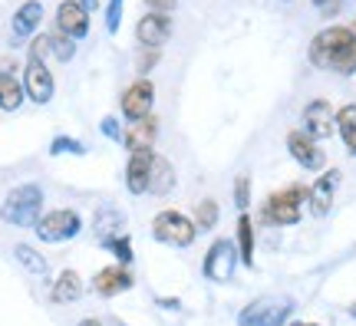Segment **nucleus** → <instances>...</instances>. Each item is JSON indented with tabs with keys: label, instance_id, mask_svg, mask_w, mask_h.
Masks as SVG:
<instances>
[{
	"label": "nucleus",
	"instance_id": "f257e3e1",
	"mask_svg": "<svg viewBox=\"0 0 356 326\" xmlns=\"http://www.w3.org/2000/svg\"><path fill=\"white\" fill-rule=\"evenodd\" d=\"M310 63L317 70L350 76L356 73V33L350 26H327L310 40Z\"/></svg>",
	"mask_w": 356,
	"mask_h": 326
},
{
	"label": "nucleus",
	"instance_id": "f03ea898",
	"mask_svg": "<svg viewBox=\"0 0 356 326\" xmlns=\"http://www.w3.org/2000/svg\"><path fill=\"white\" fill-rule=\"evenodd\" d=\"M43 191L40 185H20V188H13L3 201V208H0V218L13 227H33L43 218Z\"/></svg>",
	"mask_w": 356,
	"mask_h": 326
},
{
	"label": "nucleus",
	"instance_id": "7ed1b4c3",
	"mask_svg": "<svg viewBox=\"0 0 356 326\" xmlns=\"http://www.w3.org/2000/svg\"><path fill=\"white\" fill-rule=\"evenodd\" d=\"M293 313V303L287 297H261L248 303L238 316V326H284Z\"/></svg>",
	"mask_w": 356,
	"mask_h": 326
},
{
	"label": "nucleus",
	"instance_id": "20e7f679",
	"mask_svg": "<svg viewBox=\"0 0 356 326\" xmlns=\"http://www.w3.org/2000/svg\"><path fill=\"white\" fill-rule=\"evenodd\" d=\"M152 234H155V241H162V244L188 247V244H195V238H198V227L181 211H162V214H155Z\"/></svg>",
	"mask_w": 356,
	"mask_h": 326
},
{
	"label": "nucleus",
	"instance_id": "39448f33",
	"mask_svg": "<svg viewBox=\"0 0 356 326\" xmlns=\"http://www.w3.org/2000/svg\"><path fill=\"white\" fill-rule=\"evenodd\" d=\"M40 241H47V244H60V241H70L76 238L79 231H83V221H79L76 211H70V208H60V211H47L40 218L37 225H33Z\"/></svg>",
	"mask_w": 356,
	"mask_h": 326
},
{
	"label": "nucleus",
	"instance_id": "423d86ee",
	"mask_svg": "<svg viewBox=\"0 0 356 326\" xmlns=\"http://www.w3.org/2000/svg\"><path fill=\"white\" fill-rule=\"evenodd\" d=\"M304 201H307L304 185H293V188H284L277 195H270L264 204V221H270V225H297Z\"/></svg>",
	"mask_w": 356,
	"mask_h": 326
},
{
	"label": "nucleus",
	"instance_id": "0eeeda50",
	"mask_svg": "<svg viewBox=\"0 0 356 326\" xmlns=\"http://www.w3.org/2000/svg\"><path fill=\"white\" fill-rule=\"evenodd\" d=\"M238 247L231 244L228 238H221L215 241L211 247H208V254H204V263H202V270L208 280H215V284H228L231 277H234V267H238Z\"/></svg>",
	"mask_w": 356,
	"mask_h": 326
},
{
	"label": "nucleus",
	"instance_id": "6e6552de",
	"mask_svg": "<svg viewBox=\"0 0 356 326\" xmlns=\"http://www.w3.org/2000/svg\"><path fill=\"white\" fill-rule=\"evenodd\" d=\"M24 92L33 102H40V106H47V102L53 99V73L47 70V63H43L40 56H30V60H26Z\"/></svg>",
	"mask_w": 356,
	"mask_h": 326
},
{
	"label": "nucleus",
	"instance_id": "1a4fd4ad",
	"mask_svg": "<svg viewBox=\"0 0 356 326\" xmlns=\"http://www.w3.org/2000/svg\"><path fill=\"white\" fill-rule=\"evenodd\" d=\"M152 102H155V86L149 79H136L122 92V115H126L129 122H139V119H145V115L152 113Z\"/></svg>",
	"mask_w": 356,
	"mask_h": 326
},
{
	"label": "nucleus",
	"instance_id": "9d476101",
	"mask_svg": "<svg viewBox=\"0 0 356 326\" xmlns=\"http://www.w3.org/2000/svg\"><path fill=\"white\" fill-rule=\"evenodd\" d=\"M304 132L310 138H330L337 132V113L327 99L310 102L304 109Z\"/></svg>",
	"mask_w": 356,
	"mask_h": 326
},
{
	"label": "nucleus",
	"instance_id": "9b49d317",
	"mask_svg": "<svg viewBox=\"0 0 356 326\" xmlns=\"http://www.w3.org/2000/svg\"><path fill=\"white\" fill-rule=\"evenodd\" d=\"M56 30L73 40H83L89 33V10L79 0H63L56 7Z\"/></svg>",
	"mask_w": 356,
	"mask_h": 326
},
{
	"label": "nucleus",
	"instance_id": "f8f14e48",
	"mask_svg": "<svg viewBox=\"0 0 356 326\" xmlns=\"http://www.w3.org/2000/svg\"><path fill=\"white\" fill-rule=\"evenodd\" d=\"M337 188H340V172L337 168H330V172H323V175L307 188V201H310V214H317V218H323V214L333 208V198H337Z\"/></svg>",
	"mask_w": 356,
	"mask_h": 326
},
{
	"label": "nucleus",
	"instance_id": "ddd939ff",
	"mask_svg": "<svg viewBox=\"0 0 356 326\" xmlns=\"http://www.w3.org/2000/svg\"><path fill=\"white\" fill-rule=\"evenodd\" d=\"M168 37H172V17L168 13H145L136 24V40L142 47L162 50V43H168Z\"/></svg>",
	"mask_w": 356,
	"mask_h": 326
},
{
	"label": "nucleus",
	"instance_id": "4468645a",
	"mask_svg": "<svg viewBox=\"0 0 356 326\" xmlns=\"http://www.w3.org/2000/svg\"><path fill=\"white\" fill-rule=\"evenodd\" d=\"M287 149H291L293 158L304 165V168H310V172H320L323 162H327L323 149H317V138H310L307 132H291V136H287Z\"/></svg>",
	"mask_w": 356,
	"mask_h": 326
},
{
	"label": "nucleus",
	"instance_id": "2eb2a0df",
	"mask_svg": "<svg viewBox=\"0 0 356 326\" xmlns=\"http://www.w3.org/2000/svg\"><path fill=\"white\" fill-rule=\"evenodd\" d=\"M129 287H132L129 267H102L99 274L92 277V290L99 297H115V293H126Z\"/></svg>",
	"mask_w": 356,
	"mask_h": 326
},
{
	"label": "nucleus",
	"instance_id": "dca6fc26",
	"mask_svg": "<svg viewBox=\"0 0 356 326\" xmlns=\"http://www.w3.org/2000/svg\"><path fill=\"white\" fill-rule=\"evenodd\" d=\"M152 152H132L126 168V188L132 195H145L149 191V172H152Z\"/></svg>",
	"mask_w": 356,
	"mask_h": 326
},
{
	"label": "nucleus",
	"instance_id": "f3484780",
	"mask_svg": "<svg viewBox=\"0 0 356 326\" xmlns=\"http://www.w3.org/2000/svg\"><path fill=\"white\" fill-rule=\"evenodd\" d=\"M155 136H159V126H155L152 115H145V119H139V122H129L122 142H126L129 152H152Z\"/></svg>",
	"mask_w": 356,
	"mask_h": 326
},
{
	"label": "nucleus",
	"instance_id": "a211bd4d",
	"mask_svg": "<svg viewBox=\"0 0 356 326\" xmlns=\"http://www.w3.org/2000/svg\"><path fill=\"white\" fill-rule=\"evenodd\" d=\"M40 20H43V7H40V0H26L20 10L13 13V37H30L33 30L40 26Z\"/></svg>",
	"mask_w": 356,
	"mask_h": 326
},
{
	"label": "nucleus",
	"instance_id": "6ab92c4d",
	"mask_svg": "<svg viewBox=\"0 0 356 326\" xmlns=\"http://www.w3.org/2000/svg\"><path fill=\"white\" fill-rule=\"evenodd\" d=\"M79 297H83V280H79V274L76 270H63L60 280H56L50 290V300L53 303H73V300H79Z\"/></svg>",
	"mask_w": 356,
	"mask_h": 326
},
{
	"label": "nucleus",
	"instance_id": "aec40b11",
	"mask_svg": "<svg viewBox=\"0 0 356 326\" xmlns=\"http://www.w3.org/2000/svg\"><path fill=\"white\" fill-rule=\"evenodd\" d=\"M172 185H175V168H172V162H165V158L155 155L152 172H149V191H152V195H168Z\"/></svg>",
	"mask_w": 356,
	"mask_h": 326
},
{
	"label": "nucleus",
	"instance_id": "412c9836",
	"mask_svg": "<svg viewBox=\"0 0 356 326\" xmlns=\"http://www.w3.org/2000/svg\"><path fill=\"white\" fill-rule=\"evenodd\" d=\"M24 96H26L24 86H20L10 73H0V109H3V113H17Z\"/></svg>",
	"mask_w": 356,
	"mask_h": 326
},
{
	"label": "nucleus",
	"instance_id": "4be33fe9",
	"mask_svg": "<svg viewBox=\"0 0 356 326\" xmlns=\"http://www.w3.org/2000/svg\"><path fill=\"white\" fill-rule=\"evenodd\" d=\"M13 257H17V261H20V267H26L33 277H47V274H50V263H47V257H43V254H37L30 244H17V247H13Z\"/></svg>",
	"mask_w": 356,
	"mask_h": 326
},
{
	"label": "nucleus",
	"instance_id": "5701e85b",
	"mask_svg": "<svg viewBox=\"0 0 356 326\" xmlns=\"http://www.w3.org/2000/svg\"><path fill=\"white\" fill-rule=\"evenodd\" d=\"M238 254L248 267H254V225H251L248 214L238 218Z\"/></svg>",
	"mask_w": 356,
	"mask_h": 326
},
{
	"label": "nucleus",
	"instance_id": "b1692460",
	"mask_svg": "<svg viewBox=\"0 0 356 326\" xmlns=\"http://www.w3.org/2000/svg\"><path fill=\"white\" fill-rule=\"evenodd\" d=\"M337 132L343 138L346 152L356 155V106H343V109L337 113Z\"/></svg>",
	"mask_w": 356,
	"mask_h": 326
},
{
	"label": "nucleus",
	"instance_id": "393cba45",
	"mask_svg": "<svg viewBox=\"0 0 356 326\" xmlns=\"http://www.w3.org/2000/svg\"><path fill=\"white\" fill-rule=\"evenodd\" d=\"M218 225V201L204 198L198 201V208H195V227L198 231H211Z\"/></svg>",
	"mask_w": 356,
	"mask_h": 326
},
{
	"label": "nucleus",
	"instance_id": "a878e982",
	"mask_svg": "<svg viewBox=\"0 0 356 326\" xmlns=\"http://www.w3.org/2000/svg\"><path fill=\"white\" fill-rule=\"evenodd\" d=\"M115 227H122V214L119 211H102L96 214V238H115Z\"/></svg>",
	"mask_w": 356,
	"mask_h": 326
},
{
	"label": "nucleus",
	"instance_id": "bb28decb",
	"mask_svg": "<svg viewBox=\"0 0 356 326\" xmlns=\"http://www.w3.org/2000/svg\"><path fill=\"white\" fill-rule=\"evenodd\" d=\"M50 53L56 56V60H73V53H76V43H73V37H66V33H50Z\"/></svg>",
	"mask_w": 356,
	"mask_h": 326
},
{
	"label": "nucleus",
	"instance_id": "cd10ccee",
	"mask_svg": "<svg viewBox=\"0 0 356 326\" xmlns=\"http://www.w3.org/2000/svg\"><path fill=\"white\" fill-rule=\"evenodd\" d=\"M102 247H106V251H113L119 261L126 263V267L132 263V257H136V254H132V241L122 238V234H115V238H106V241H102Z\"/></svg>",
	"mask_w": 356,
	"mask_h": 326
},
{
	"label": "nucleus",
	"instance_id": "c85d7f7f",
	"mask_svg": "<svg viewBox=\"0 0 356 326\" xmlns=\"http://www.w3.org/2000/svg\"><path fill=\"white\" fill-rule=\"evenodd\" d=\"M66 152H73V155H83V142H76V138H66V136H60V138H53V145H50V155H66Z\"/></svg>",
	"mask_w": 356,
	"mask_h": 326
},
{
	"label": "nucleus",
	"instance_id": "c756f323",
	"mask_svg": "<svg viewBox=\"0 0 356 326\" xmlns=\"http://www.w3.org/2000/svg\"><path fill=\"white\" fill-rule=\"evenodd\" d=\"M234 204H238L241 211L251 204V178L248 175H241L238 181H234Z\"/></svg>",
	"mask_w": 356,
	"mask_h": 326
},
{
	"label": "nucleus",
	"instance_id": "7c9ffc66",
	"mask_svg": "<svg viewBox=\"0 0 356 326\" xmlns=\"http://www.w3.org/2000/svg\"><path fill=\"white\" fill-rule=\"evenodd\" d=\"M159 53H162V50H152V47H142V50H139V60H136V70H139L142 76H145V73H152V66L159 63Z\"/></svg>",
	"mask_w": 356,
	"mask_h": 326
},
{
	"label": "nucleus",
	"instance_id": "2f4dec72",
	"mask_svg": "<svg viewBox=\"0 0 356 326\" xmlns=\"http://www.w3.org/2000/svg\"><path fill=\"white\" fill-rule=\"evenodd\" d=\"M122 24V0H109V7H106V30L115 33Z\"/></svg>",
	"mask_w": 356,
	"mask_h": 326
},
{
	"label": "nucleus",
	"instance_id": "473e14b6",
	"mask_svg": "<svg viewBox=\"0 0 356 326\" xmlns=\"http://www.w3.org/2000/svg\"><path fill=\"white\" fill-rule=\"evenodd\" d=\"M152 13H172L175 10V0H145Z\"/></svg>",
	"mask_w": 356,
	"mask_h": 326
},
{
	"label": "nucleus",
	"instance_id": "72a5a7b5",
	"mask_svg": "<svg viewBox=\"0 0 356 326\" xmlns=\"http://www.w3.org/2000/svg\"><path fill=\"white\" fill-rule=\"evenodd\" d=\"M102 132L109 138H122V132H119V126H115V119H102Z\"/></svg>",
	"mask_w": 356,
	"mask_h": 326
},
{
	"label": "nucleus",
	"instance_id": "f704fd0d",
	"mask_svg": "<svg viewBox=\"0 0 356 326\" xmlns=\"http://www.w3.org/2000/svg\"><path fill=\"white\" fill-rule=\"evenodd\" d=\"M79 3H83L86 10H96V7H99V0H79Z\"/></svg>",
	"mask_w": 356,
	"mask_h": 326
},
{
	"label": "nucleus",
	"instance_id": "c9c22d12",
	"mask_svg": "<svg viewBox=\"0 0 356 326\" xmlns=\"http://www.w3.org/2000/svg\"><path fill=\"white\" fill-rule=\"evenodd\" d=\"M314 3H317V7H327V10L333 7V0H314Z\"/></svg>",
	"mask_w": 356,
	"mask_h": 326
},
{
	"label": "nucleus",
	"instance_id": "e433bc0d",
	"mask_svg": "<svg viewBox=\"0 0 356 326\" xmlns=\"http://www.w3.org/2000/svg\"><path fill=\"white\" fill-rule=\"evenodd\" d=\"M79 326H102V323H99V320H83Z\"/></svg>",
	"mask_w": 356,
	"mask_h": 326
},
{
	"label": "nucleus",
	"instance_id": "4c0bfd02",
	"mask_svg": "<svg viewBox=\"0 0 356 326\" xmlns=\"http://www.w3.org/2000/svg\"><path fill=\"white\" fill-rule=\"evenodd\" d=\"M291 326H314V323H291Z\"/></svg>",
	"mask_w": 356,
	"mask_h": 326
},
{
	"label": "nucleus",
	"instance_id": "58836bf2",
	"mask_svg": "<svg viewBox=\"0 0 356 326\" xmlns=\"http://www.w3.org/2000/svg\"><path fill=\"white\" fill-rule=\"evenodd\" d=\"M350 313H353V316H356V303H353V307H350Z\"/></svg>",
	"mask_w": 356,
	"mask_h": 326
},
{
	"label": "nucleus",
	"instance_id": "ea45409f",
	"mask_svg": "<svg viewBox=\"0 0 356 326\" xmlns=\"http://www.w3.org/2000/svg\"><path fill=\"white\" fill-rule=\"evenodd\" d=\"M353 33H356V20H353Z\"/></svg>",
	"mask_w": 356,
	"mask_h": 326
}]
</instances>
